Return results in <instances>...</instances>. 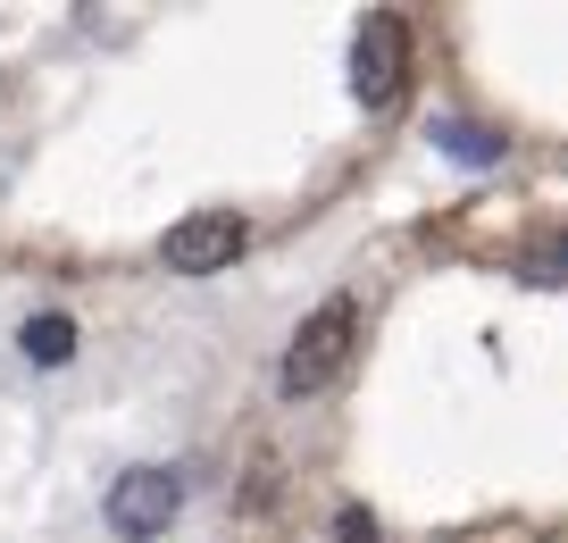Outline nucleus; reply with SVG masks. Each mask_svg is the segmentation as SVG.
I'll list each match as a JSON object with an SVG mask.
<instances>
[{
	"label": "nucleus",
	"mask_w": 568,
	"mask_h": 543,
	"mask_svg": "<svg viewBox=\"0 0 568 543\" xmlns=\"http://www.w3.org/2000/svg\"><path fill=\"white\" fill-rule=\"evenodd\" d=\"M352 334H359L352 301H318V310L293 326V343H284V376L276 385L293 393V402H302V393H326L343 369H352Z\"/></svg>",
	"instance_id": "nucleus-1"
},
{
	"label": "nucleus",
	"mask_w": 568,
	"mask_h": 543,
	"mask_svg": "<svg viewBox=\"0 0 568 543\" xmlns=\"http://www.w3.org/2000/svg\"><path fill=\"white\" fill-rule=\"evenodd\" d=\"M352 92H359V109H402V92H409V26L393 18V9H368L359 18V34H352Z\"/></svg>",
	"instance_id": "nucleus-2"
},
{
	"label": "nucleus",
	"mask_w": 568,
	"mask_h": 543,
	"mask_svg": "<svg viewBox=\"0 0 568 543\" xmlns=\"http://www.w3.org/2000/svg\"><path fill=\"white\" fill-rule=\"evenodd\" d=\"M184 510V476L176 469H125L109 485V535L118 543H160Z\"/></svg>",
	"instance_id": "nucleus-3"
},
{
	"label": "nucleus",
	"mask_w": 568,
	"mask_h": 543,
	"mask_svg": "<svg viewBox=\"0 0 568 543\" xmlns=\"http://www.w3.org/2000/svg\"><path fill=\"white\" fill-rule=\"evenodd\" d=\"M243 243H251V227L234 210H193L184 227L160 234V268L168 276H217L226 260H243Z\"/></svg>",
	"instance_id": "nucleus-4"
},
{
	"label": "nucleus",
	"mask_w": 568,
	"mask_h": 543,
	"mask_svg": "<svg viewBox=\"0 0 568 543\" xmlns=\"http://www.w3.org/2000/svg\"><path fill=\"white\" fill-rule=\"evenodd\" d=\"M18 351L34 360V369H68V360H75V318L68 310H34L18 326Z\"/></svg>",
	"instance_id": "nucleus-5"
},
{
	"label": "nucleus",
	"mask_w": 568,
	"mask_h": 543,
	"mask_svg": "<svg viewBox=\"0 0 568 543\" xmlns=\"http://www.w3.org/2000/svg\"><path fill=\"white\" fill-rule=\"evenodd\" d=\"M426 142L452 151V159H468V168H494L501 159V134L494 125H468V118H426Z\"/></svg>",
	"instance_id": "nucleus-6"
}]
</instances>
